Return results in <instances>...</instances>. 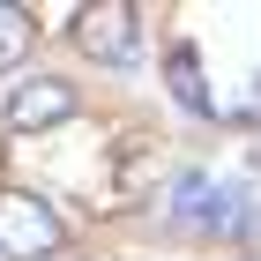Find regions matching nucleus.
<instances>
[{"instance_id": "7ed1b4c3", "label": "nucleus", "mask_w": 261, "mask_h": 261, "mask_svg": "<svg viewBox=\"0 0 261 261\" xmlns=\"http://www.w3.org/2000/svg\"><path fill=\"white\" fill-rule=\"evenodd\" d=\"M75 45L105 67H135L142 53V8L135 0H105V8H82L75 15Z\"/></svg>"}, {"instance_id": "20e7f679", "label": "nucleus", "mask_w": 261, "mask_h": 261, "mask_svg": "<svg viewBox=\"0 0 261 261\" xmlns=\"http://www.w3.org/2000/svg\"><path fill=\"white\" fill-rule=\"evenodd\" d=\"M60 120H75V82H60V75L15 82V97H8V127H60Z\"/></svg>"}, {"instance_id": "39448f33", "label": "nucleus", "mask_w": 261, "mask_h": 261, "mask_svg": "<svg viewBox=\"0 0 261 261\" xmlns=\"http://www.w3.org/2000/svg\"><path fill=\"white\" fill-rule=\"evenodd\" d=\"M164 82H172V97H179L187 112H217L209 82H201V60H194V45H172V53H164Z\"/></svg>"}, {"instance_id": "0eeeda50", "label": "nucleus", "mask_w": 261, "mask_h": 261, "mask_svg": "<svg viewBox=\"0 0 261 261\" xmlns=\"http://www.w3.org/2000/svg\"><path fill=\"white\" fill-rule=\"evenodd\" d=\"M38 45V22H30V8H15V0H0V75L8 67H22V53Z\"/></svg>"}, {"instance_id": "f03ea898", "label": "nucleus", "mask_w": 261, "mask_h": 261, "mask_svg": "<svg viewBox=\"0 0 261 261\" xmlns=\"http://www.w3.org/2000/svg\"><path fill=\"white\" fill-rule=\"evenodd\" d=\"M60 246V209L30 187H8L0 194V254L8 261H45Z\"/></svg>"}, {"instance_id": "423d86ee", "label": "nucleus", "mask_w": 261, "mask_h": 261, "mask_svg": "<svg viewBox=\"0 0 261 261\" xmlns=\"http://www.w3.org/2000/svg\"><path fill=\"white\" fill-rule=\"evenodd\" d=\"M149 179H157V157H149V135H127L120 142V164H112V194H149Z\"/></svg>"}, {"instance_id": "f257e3e1", "label": "nucleus", "mask_w": 261, "mask_h": 261, "mask_svg": "<svg viewBox=\"0 0 261 261\" xmlns=\"http://www.w3.org/2000/svg\"><path fill=\"white\" fill-rule=\"evenodd\" d=\"M172 224H194V231H231V224H246L254 231L261 209L254 194H246L239 179H209V172H179V187H172Z\"/></svg>"}]
</instances>
